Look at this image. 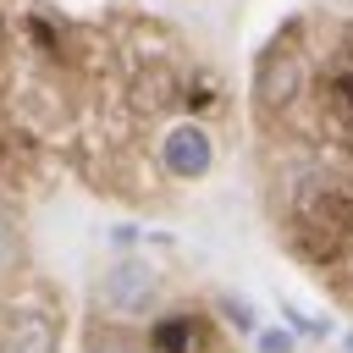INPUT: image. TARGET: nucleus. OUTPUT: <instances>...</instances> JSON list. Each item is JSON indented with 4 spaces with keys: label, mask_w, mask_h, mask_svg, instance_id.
Returning <instances> with one entry per match:
<instances>
[{
    "label": "nucleus",
    "mask_w": 353,
    "mask_h": 353,
    "mask_svg": "<svg viewBox=\"0 0 353 353\" xmlns=\"http://www.w3.org/2000/svg\"><path fill=\"white\" fill-rule=\"evenodd\" d=\"M347 237H353V204L336 188H320V193H309L298 204V243H303V254L331 259Z\"/></svg>",
    "instance_id": "nucleus-1"
},
{
    "label": "nucleus",
    "mask_w": 353,
    "mask_h": 353,
    "mask_svg": "<svg viewBox=\"0 0 353 353\" xmlns=\"http://www.w3.org/2000/svg\"><path fill=\"white\" fill-rule=\"evenodd\" d=\"M0 353H61V320L50 303H11L0 314Z\"/></svg>",
    "instance_id": "nucleus-2"
},
{
    "label": "nucleus",
    "mask_w": 353,
    "mask_h": 353,
    "mask_svg": "<svg viewBox=\"0 0 353 353\" xmlns=\"http://www.w3.org/2000/svg\"><path fill=\"white\" fill-rule=\"evenodd\" d=\"M154 292H160V276L143 259H121L99 281V309L116 314V320H132V314H149L154 309Z\"/></svg>",
    "instance_id": "nucleus-3"
},
{
    "label": "nucleus",
    "mask_w": 353,
    "mask_h": 353,
    "mask_svg": "<svg viewBox=\"0 0 353 353\" xmlns=\"http://www.w3.org/2000/svg\"><path fill=\"white\" fill-rule=\"evenodd\" d=\"M160 165H165V176H176V182H199V176L215 165V143H210V132H204L199 121H176V127H165V132H160Z\"/></svg>",
    "instance_id": "nucleus-4"
},
{
    "label": "nucleus",
    "mask_w": 353,
    "mask_h": 353,
    "mask_svg": "<svg viewBox=\"0 0 353 353\" xmlns=\"http://www.w3.org/2000/svg\"><path fill=\"white\" fill-rule=\"evenodd\" d=\"M254 94L265 110H287L298 94H303V55L287 50V44H270L265 61H259V77H254Z\"/></svg>",
    "instance_id": "nucleus-5"
},
{
    "label": "nucleus",
    "mask_w": 353,
    "mask_h": 353,
    "mask_svg": "<svg viewBox=\"0 0 353 353\" xmlns=\"http://www.w3.org/2000/svg\"><path fill=\"white\" fill-rule=\"evenodd\" d=\"M204 347V320L176 309L165 320H154V336H149V353H199Z\"/></svg>",
    "instance_id": "nucleus-6"
},
{
    "label": "nucleus",
    "mask_w": 353,
    "mask_h": 353,
    "mask_svg": "<svg viewBox=\"0 0 353 353\" xmlns=\"http://www.w3.org/2000/svg\"><path fill=\"white\" fill-rule=\"evenodd\" d=\"M83 353H149V347H143L132 331H121V325H94Z\"/></svg>",
    "instance_id": "nucleus-7"
},
{
    "label": "nucleus",
    "mask_w": 353,
    "mask_h": 353,
    "mask_svg": "<svg viewBox=\"0 0 353 353\" xmlns=\"http://www.w3.org/2000/svg\"><path fill=\"white\" fill-rule=\"evenodd\" d=\"M11 259H17V226H11V215L0 210V276H6Z\"/></svg>",
    "instance_id": "nucleus-8"
},
{
    "label": "nucleus",
    "mask_w": 353,
    "mask_h": 353,
    "mask_svg": "<svg viewBox=\"0 0 353 353\" xmlns=\"http://www.w3.org/2000/svg\"><path fill=\"white\" fill-rule=\"evenodd\" d=\"M254 342H259V353H292L287 331H254Z\"/></svg>",
    "instance_id": "nucleus-9"
},
{
    "label": "nucleus",
    "mask_w": 353,
    "mask_h": 353,
    "mask_svg": "<svg viewBox=\"0 0 353 353\" xmlns=\"http://www.w3.org/2000/svg\"><path fill=\"white\" fill-rule=\"evenodd\" d=\"M342 347H347V353H353V331H347V336H342Z\"/></svg>",
    "instance_id": "nucleus-10"
}]
</instances>
